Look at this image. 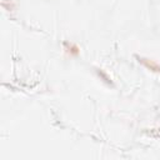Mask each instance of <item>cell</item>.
Here are the masks:
<instances>
[{
    "label": "cell",
    "mask_w": 160,
    "mask_h": 160,
    "mask_svg": "<svg viewBox=\"0 0 160 160\" xmlns=\"http://www.w3.org/2000/svg\"><path fill=\"white\" fill-rule=\"evenodd\" d=\"M139 61L141 64H144L149 70L151 71H156V72H160V65L158 62H155L154 60H149V59H144V58H140Z\"/></svg>",
    "instance_id": "1"
},
{
    "label": "cell",
    "mask_w": 160,
    "mask_h": 160,
    "mask_svg": "<svg viewBox=\"0 0 160 160\" xmlns=\"http://www.w3.org/2000/svg\"><path fill=\"white\" fill-rule=\"evenodd\" d=\"M64 49L71 56H78L80 54V48L74 42H64Z\"/></svg>",
    "instance_id": "2"
}]
</instances>
